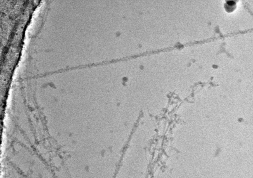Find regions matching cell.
Returning <instances> with one entry per match:
<instances>
[{"mask_svg":"<svg viewBox=\"0 0 253 178\" xmlns=\"http://www.w3.org/2000/svg\"><path fill=\"white\" fill-rule=\"evenodd\" d=\"M225 8L227 12H230L233 11L236 8V4L234 1H228L225 4Z\"/></svg>","mask_w":253,"mask_h":178,"instance_id":"1","label":"cell"}]
</instances>
